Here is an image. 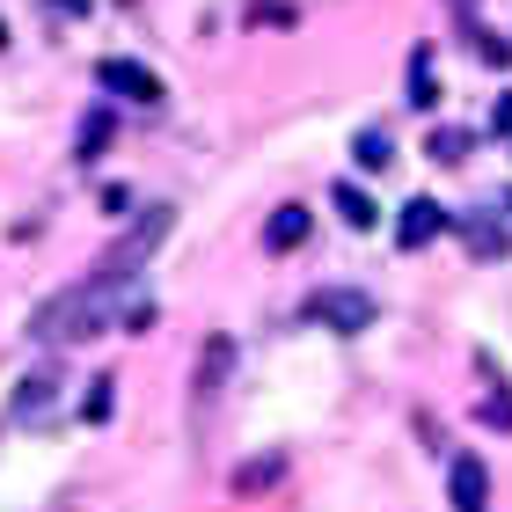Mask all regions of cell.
Instances as JSON below:
<instances>
[{"instance_id":"1","label":"cell","mask_w":512,"mask_h":512,"mask_svg":"<svg viewBox=\"0 0 512 512\" xmlns=\"http://www.w3.org/2000/svg\"><path fill=\"white\" fill-rule=\"evenodd\" d=\"M110 293H118L110 278H81V286H66L59 300H44L37 322H30L37 344H88L110 322Z\"/></svg>"},{"instance_id":"2","label":"cell","mask_w":512,"mask_h":512,"mask_svg":"<svg viewBox=\"0 0 512 512\" xmlns=\"http://www.w3.org/2000/svg\"><path fill=\"white\" fill-rule=\"evenodd\" d=\"M169 205H154V213H139V227H132V235H118V242H110L103 249V264H96V278H110V286H118V278H132L139 264H147V256L161 249V242H169Z\"/></svg>"},{"instance_id":"3","label":"cell","mask_w":512,"mask_h":512,"mask_svg":"<svg viewBox=\"0 0 512 512\" xmlns=\"http://www.w3.org/2000/svg\"><path fill=\"white\" fill-rule=\"evenodd\" d=\"M315 322H330V330H344V337H359L366 322H374V300L366 293H352V286H330V293H315V308H308Z\"/></svg>"},{"instance_id":"4","label":"cell","mask_w":512,"mask_h":512,"mask_svg":"<svg viewBox=\"0 0 512 512\" xmlns=\"http://www.w3.org/2000/svg\"><path fill=\"white\" fill-rule=\"evenodd\" d=\"M96 81L110 88V96H125V103H161V74H147L139 59H103Z\"/></svg>"},{"instance_id":"5","label":"cell","mask_w":512,"mask_h":512,"mask_svg":"<svg viewBox=\"0 0 512 512\" xmlns=\"http://www.w3.org/2000/svg\"><path fill=\"white\" fill-rule=\"evenodd\" d=\"M447 498H454V512H491V469H483L476 454H454V469H447Z\"/></svg>"},{"instance_id":"6","label":"cell","mask_w":512,"mask_h":512,"mask_svg":"<svg viewBox=\"0 0 512 512\" xmlns=\"http://www.w3.org/2000/svg\"><path fill=\"white\" fill-rule=\"evenodd\" d=\"M227 366H235V337H205V352H198V410H213V395L227 388Z\"/></svg>"},{"instance_id":"7","label":"cell","mask_w":512,"mask_h":512,"mask_svg":"<svg viewBox=\"0 0 512 512\" xmlns=\"http://www.w3.org/2000/svg\"><path fill=\"white\" fill-rule=\"evenodd\" d=\"M439 227H447V213H439L432 198H410V205H403V220H395V242H403V249H425Z\"/></svg>"},{"instance_id":"8","label":"cell","mask_w":512,"mask_h":512,"mask_svg":"<svg viewBox=\"0 0 512 512\" xmlns=\"http://www.w3.org/2000/svg\"><path fill=\"white\" fill-rule=\"evenodd\" d=\"M308 227H315V220H308V205H278V213L264 220V249H271V256H286V249L308 242Z\"/></svg>"},{"instance_id":"9","label":"cell","mask_w":512,"mask_h":512,"mask_svg":"<svg viewBox=\"0 0 512 512\" xmlns=\"http://www.w3.org/2000/svg\"><path fill=\"white\" fill-rule=\"evenodd\" d=\"M52 388H59L52 374H30V381L15 388V417H22V425H37V417H44V403H52Z\"/></svg>"},{"instance_id":"10","label":"cell","mask_w":512,"mask_h":512,"mask_svg":"<svg viewBox=\"0 0 512 512\" xmlns=\"http://www.w3.org/2000/svg\"><path fill=\"white\" fill-rule=\"evenodd\" d=\"M278 476H286V461H278V454H256L249 469H235V491H242V498H256V491H271Z\"/></svg>"},{"instance_id":"11","label":"cell","mask_w":512,"mask_h":512,"mask_svg":"<svg viewBox=\"0 0 512 512\" xmlns=\"http://www.w3.org/2000/svg\"><path fill=\"white\" fill-rule=\"evenodd\" d=\"M410 103H417V110L439 103V81H432V52H425V44L410 52Z\"/></svg>"},{"instance_id":"12","label":"cell","mask_w":512,"mask_h":512,"mask_svg":"<svg viewBox=\"0 0 512 512\" xmlns=\"http://www.w3.org/2000/svg\"><path fill=\"white\" fill-rule=\"evenodd\" d=\"M330 205H337V213L352 220V227H374V220H381V213H374V198H366L359 183H337V191H330Z\"/></svg>"},{"instance_id":"13","label":"cell","mask_w":512,"mask_h":512,"mask_svg":"<svg viewBox=\"0 0 512 512\" xmlns=\"http://www.w3.org/2000/svg\"><path fill=\"white\" fill-rule=\"evenodd\" d=\"M110 403H118V381H110V374H96V381H88V403H81V417H88V425H103V417H110Z\"/></svg>"},{"instance_id":"14","label":"cell","mask_w":512,"mask_h":512,"mask_svg":"<svg viewBox=\"0 0 512 512\" xmlns=\"http://www.w3.org/2000/svg\"><path fill=\"white\" fill-rule=\"evenodd\" d=\"M352 154H359V169H388V161H395L388 132H359V139H352Z\"/></svg>"},{"instance_id":"15","label":"cell","mask_w":512,"mask_h":512,"mask_svg":"<svg viewBox=\"0 0 512 512\" xmlns=\"http://www.w3.org/2000/svg\"><path fill=\"white\" fill-rule=\"evenodd\" d=\"M425 154H432V161H461V154H469V132H454V125H439V132L425 139Z\"/></svg>"},{"instance_id":"16","label":"cell","mask_w":512,"mask_h":512,"mask_svg":"<svg viewBox=\"0 0 512 512\" xmlns=\"http://www.w3.org/2000/svg\"><path fill=\"white\" fill-rule=\"evenodd\" d=\"M476 417H483V425H498V432H512V388H498V395H491V403H483Z\"/></svg>"},{"instance_id":"17","label":"cell","mask_w":512,"mask_h":512,"mask_svg":"<svg viewBox=\"0 0 512 512\" xmlns=\"http://www.w3.org/2000/svg\"><path fill=\"white\" fill-rule=\"evenodd\" d=\"M103 139H110V118H88V125H81V161L103 154Z\"/></svg>"},{"instance_id":"18","label":"cell","mask_w":512,"mask_h":512,"mask_svg":"<svg viewBox=\"0 0 512 512\" xmlns=\"http://www.w3.org/2000/svg\"><path fill=\"white\" fill-rule=\"evenodd\" d=\"M476 59H491V66H512V44H505V37H476Z\"/></svg>"},{"instance_id":"19","label":"cell","mask_w":512,"mask_h":512,"mask_svg":"<svg viewBox=\"0 0 512 512\" xmlns=\"http://www.w3.org/2000/svg\"><path fill=\"white\" fill-rule=\"evenodd\" d=\"M469 249H476V256H505V235H491V227H469Z\"/></svg>"},{"instance_id":"20","label":"cell","mask_w":512,"mask_h":512,"mask_svg":"<svg viewBox=\"0 0 512 512\" xmlns=\"http://www.w3.org/2000/svg\"><path fill=\"white\" fill-rule=\"evenodd\" d=\"M491 132H498V139H512V88L498 96V110H491Z\"/></svg>"}]
</instances>
